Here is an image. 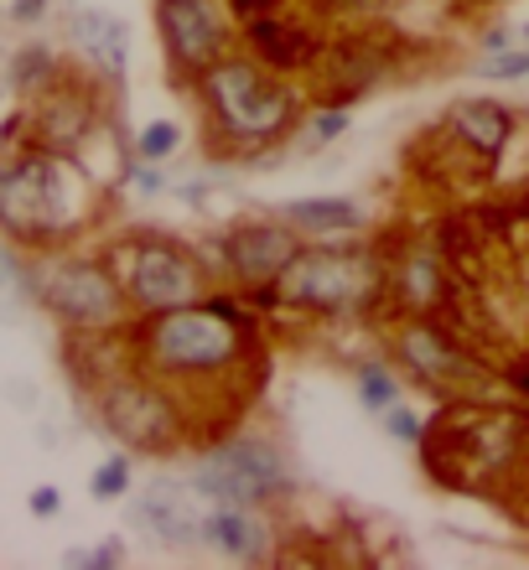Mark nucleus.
Segmentation results:
<instances>
[{
  "mask_svg": "<svg viewBox=\"0 0 529 570\" xmlns=\"http://www.w3.org/2000/svg\"><path fill=\"white\" fill-rule=\"evenodd\" d=\"M239 327L218 312H172L151 332V358L167 374H208L239 358Z\"/></svg>",
  "mask_w": 529,
  "mask_h": 570,
  "instance_id": "nucleus-1",
  "label": "nucleus"
},
{
  "mask_svg": "<svg viewBox=\"0 0 529 570\" xmlns=\"http://www.w3.org/2000/svg\"><path fill=\"white\" fill-rule=\"evenodd\" d=\"M193 488L213 503H259V498L286 493V466L275 456L271 441H228L224 451H213L208 462H197Z\"/></svg>",
  "mask_w": 529,
  "mask_h": 570,
  "instance_id": "nucleus-2",
  "label": "nucleus"
},
{
  "mask_svg": "<svg viewBox=\"0 0 529 570\" xmlns=\"http://www.w3.org/2000/svg\"><path fill=\"white\" fill-rule=\"evenodd\" d=\"M208 99L218 109V120L234 130L239 140H259L275 136L281 125L291 120V99L259 83V73L239 68V62H224L208 73Z\"/></svg>",
  "mask_w": 529,
  "mask_h": 570,
  "instance_id": "nucleus-3",
  "label": "nucleus"
},
{
  "mask_svg": "<svg viewBox=\"0 0 529 570\" xmlns=\"http://www.w3.org/2000/svg\"><path fill=\"white\" fill-rule=\"evenodd\" d=\"M62 224V181L58 166L47 161H21L0 166V228L37 239L47 228Z\"/></svg>",
  "mask_w": 529,
  "mask_h": 570,
  "instance_id": "nucleus-4",
  "label": "nucleus"
},
{
  "mask_svg": "<svg viewBox=\"0 0 529 570\" xmlns=\"http://www.w3.org/2000/svg\"><path fill=\"white\" fill-rule=\"evenodd\" d=\"M369 275L353 255H291V265L275 281H281V296L296 301V306H322V312H343L369 291Z\"/></svg>",
  "mask_w": 529,
  "mask_h": 570,
  "instance_id": "nucleus-5",
  "label": "nucleus"
},
{
  "mask_svg": "<svg viewBox=\"0 0 529 570\" xmlns=\"http://www.w3.org/2000/svg\"><path fill=\"white\" fill-rule=\"evenodd\" d=\"M47 306L74 327H109L120 316V291L94 265H58L47 275Z\"/></svg>",
  "mask_w": 529,
  "mask_h": 570,
  "instance_id": "nucleus-6",
  "label": "nucleus"
},
{
  "mask_svg": "<svg viewBox=\"0 0 529 570\" xmlns=\"http://www.w3.org/2000/svg\"><path fill=\"white\" fill-rule=\"evenodd\" d=\"M156 21H161V37L177 52V62H187V68L213 62L228 37L208 0H156Z\"/></svg>",
  "mask_w": 529,
  "mask_h": 570,
  "instance_id": "nucleus-7",
  "label": "nucleus"
},
{
  "mask_svg": "<svg viewBox=\"0 0 529 570\" xmlns=\"http://www.w3.org/2000/svg\"><path fill=\"white\" fill-rule=\"evenodd\" d=\"M130 291H136L140 306H156V312H177L187 301H197V271L177 249H140L136 265H130Z\"/></svg>",
  "mask_w": 529,
  "mask_h": 570,
  "instance_id": "nucleus-8",
  "label": "nucleus"
},
{
  "mask_svg": "<svg viewBox=\"0 0 529 570\" xmlns=\"http://www.w3.org/2000/svg\"><path fill=\"white\" fill-rule=\"evenodd\" d=\"M105 421L109 431L130 441L140 451H161L172 441V415H167V400H156L151 390H140V384H125L105 400Z\"/></svg>",
  "mask_w": 529,
  "mask_h": 570,
  "instance_id": "nucleus-9",
  "label": "nucleus"
},
{
  "mask_svg": "<svg viewBox=\"0 0 529 570\" xmlns=\"http://www.w3.org/2000/svg\"><path fill=\"white\" fill-rule=\"evenodd\" d=\"M400 353H405L410 368H415L425 384H437V390H462L472 379V363L462 358L447 337H437L431 327H410L405 337H400Z\"/></svg>",
  "mask_w": 529,
  "mask_h": 570,
  "instance_id": "nucleus-10",
  "label": "nucleus"
},
{
  "mask_svg": "<svg viewBox=\"0 0 529 570\" xmlns=\"http://www.w3.org/2000/svg\"><path fill=\"white\" fill-rule=\"evenodd\" d=\"M291 239L286 228H271V224H249L228 239V265L244 275V281H275V275L291 265Z\"/></svg>",
  "mask_w": 529,
  "mask_h": 570,
  "instance_id": "nucleus-11",
  "label": "nucleus"
},
{
  "mask_svg": "<svg viewBox=\"0 0 529 570\" xmlns=\"http://www.w3.org/2000/svg\"><path fill=\"white\" fill-rule=\"evenodd\" d=\"M203 540L213 550H224L234 560H259L265 556V524H259L249 503H218V509L203 519Z\"/></svg>",
  "mask_w": 529,
  "mask_h": 570,
  "instance_id": "nucleus-12",
  "label": "nucleus"
},
{
  "mask_svg": "<svg viewBox=\"0 0 529 570\" xmlns=\"http://www.w3.org/2000/svg\"><path fill=\"white\" fill-rule=\"evenodd\" d=\"M136 519L146 529H151L156 540L167 544H187L203 534V524H197L193 513H187V498H182V488H172V482H156L151 493L136 503Z\"/></svg>",
  "mask_w": 529,
  "mask_h": 570,
  "instance_id": "nucleus-13",
  "label": "nucleus"
},
{
  "mask_svg": "<svg viewBox=\"0 0 529 570\" xmlns=\"http://www.w3.org/2000/svg\"><path fill=\"white\" fill-rule=\"evenodd\" d=\"M74 37L99 68H109V73L125 68V21H115V16H105V11H78Z\"/></svg>",
  "mask_w": 529,
  "mask_h": 570,
  "instance_id": "nucleus-14",
  "label": "nucleus"
},
{
  "mask_svg": "<svg viewBox=\"0 0 529 570\" xmlns=\"http://www.w3.org/2000/svg\"><path fill=\"white\" fill-rule=\"evenodd\" d=\"M452 130L468 140L472 150L499 156L503 140H509V109H499V105H462V109H452Z\"/></svg>",
  "mask_w": 529,
  "mask_h": 570,
  "instance_id": "nucleus-15",
  "label": "nucleus"
},
{
  "mask_svg": "<svg viewBox=\"0 0 529 570\" xmlns=\"http://www.w3.org/2000/svg\"><path fill=\"white\" fill-rule=\"evenodd\" d=\"M286 224L296 228H359L363 213L353 208V203H343V197H302V203H291L286 208Z\"/></svg>",
  "mask_w": 529,
  "mask_h": 570,
  "instance_id": "nucleus-16",
  "label": "nucleus"
},
{
  "mask_svg": "<svg viewBox=\"0 0 529 570\" xmlns=\"http://www.w3.org/2000/svg\"><path fill=\"white\" fill-rule=\"evenodd\" d=\"M359 394H363V405L384 415V410L394 405V379L384 374V368H363V374H359Z\"/></svg>",
  "mask_w": 529,
  "mask_h": 570,
  "instance_id": "nucleus-17",
  "label": "nucleus"
},
{
  "mask_svg": "<svg viewBox=\"0 0 529 570\" xmlns=\"http://www.w3.org/2000/svg\"><path fill=\"white\" fill-rule=\"evenodd\" d=\"M177 140H182L177 125L156 120V125H146V130H140V156H146V161H161V156H172V150H177Z\"/></svg>",
  "mask_w": 529,
  "mask_h": 570,
  "instance_id": "nucleus-18",
  "label": "nucleus"
},
{
  "mask_svg": "<svg viewBox=\"0 0 529 570\" xmlns=\"http://www.w3.org/2000/svg\"><path fill=\"white\" fill-rule=\"evenodd\" d=\"M125 482H130V466H125V456H109V462L94 472V498H120Z\"/></svg>",
  "mask_w": 529,
  "mask_h": 570,
  "instance_id": "nucleus-19",
  "label": "nucleus"
},
{
  "mask_svg": "<svg viewBox=\"0 0 529 570\" xmlns=\"http://www.w3.org/2000/svg\"><path fill=\"white\" fill-rule=\"evenodd\" d=\"M384 421H390L394 441H415V435H421V421H415L405 405H390V410H384Z\"/></svg>",
  "mask_w": 529,
  "mask_h": 570,
  "instance_id": "nucleus-20",
  "label": "nucleus"
},
{
  "mask_svg": "<svg viewBox=\"0 0 529 570\" xmlns=\"http://www.w3.org/2000/svg\"><path fill=\"white\" fill-rule=\"evenodd\" d=\"M529 73V52H499V58H493V78H525Z\"/></svg>",
  "mask_w": 529,
  "mask_h": 570,
  "instance_id": "nucleus-21",
  "label": "nucleus"
},
{
  "mask_svg": "<svg viewBox=\"0 0 529 570\" xmlns=\"http://www.w3.org/2000/svg\"><path fill=\"white\" fill-rule=\"evenodd\" d=\"M349 130V115H322L317 120V140H333V136H343Z\"/></svg>",
  "mask_w": 529,
  "mask_h": 570,
  "instance_id": "nucleus-22",
  "label": "nucleus"
},
{
  "mask_svg": "<svg viewBox=\"0 0 529 570\" xmlns=\"http://www.w3.org/2000/svg\"><path fill=\"white\" fill-rule=\"evenodd\" d=\"M31 513H58V493H52V488H37V493H31Z\"/></svg>",
  "mask_w": 529,
  "mask_h": 570,
  "instance_id": "nucleus-23",
  "label": "nucleus"
},
{
  "mask_svg": "<svg viewBox=\"0 0 529 570\" xmlns=\"http://www.w3.org/2000/svg\"><path fill=\"white\" fill-rule=\"evenodd\" d=\"M47 0H16V21H31V16H42Z\"/></svg>",
  "mask_w": 529,
  "mask_h": 570,
  "instance_id": "nucleus-24",
  "label": "nucleus"
},
{
  "mask_svg": "<svg viewBox=\"0 0 529 570\" xmlns=\"http://www.w3.org/2000/svg\"><path fill=\"white\" fill-rule=\"evenodd\" d=\"M353 6H379V0H353Z\"/></svg>",
  "mask_w": 529,
  "mask_h": 570,
  "instance_id": "nucleus-25",
  "label": "nucleus"
},
{
  "mask_svg": "<svg viewBox=\"0 0 529 570\" xmlns=\"http://www.w3.org/2000/svg\"><path fill=\"white\" fill-rule=\"evenodd\" d=\"M525 47H529V27H525Z\"/></svg>",
  "mask_w": 529,
  "mask_h": 570,
  "instance_id": "nucleus-26",
  "label": "nucleus"
}]
</instances>
